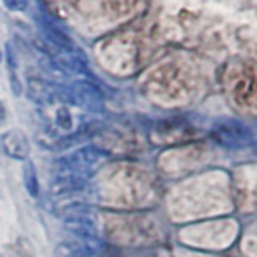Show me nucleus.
I'll return each mask as SVG.
<instances>
[{
  "instance_id": "7ed1b4c3",
  "label": "nucleus",
  "mask_w": 257,
  "mask_h": 257,
  "mask_svg": "<svg viewBox=\"0 0 257 257\" xmlns=\"http://www.w3.org/2000/svg\"><path fill=\"white\" fill-rule=\"evenodd\" d=\"M88 179L79 175L69 169L55 166V171L50 182V193L53 196H69L82 191L87 187Z\"/></svg>"
},
{
  "instance_id": "1a4fd4ad",
  "label": "nucleus",
  "mask_w": 257,
  "mask_h": 257,
  "mask_svg": "<svg viewBox=\"0 0 257 257\" xmlns=\"http://www.w3.org/2000/svg\"><path fill=\"white\" fill-rule=\"evenodd\" d=\"M98 241H60L53 249L55 257H95L98 254Z\"/></svg>"
},
{
  "instance_id": "4468645a",
  "label": "nucleus",
  "mask_w": 257,
  "mask_h": 257,
  "mask_svg": "<svg viewBox=\"0 0 257 257\" xmlns=\"http://www.w3.org/2000/svg\"><path fill=\"white\" fill-rule=\"evenodd\" d=\"M4 5L12 12H24L28 8V2L24 0H7Z\"/></svg>"
},
{
  "instance_id": "9b49d317",
  "label": "nucleus",
  "mask_w": 257,
  "mask_h": 257,
  "mask_svg": "<svg viewBox=\"0 0 257 257\" xmlns=\"http://www.w3.org/2000/svg\"><path fill=\"white\" fill-rule=\"evenodd\" d=\"M39 68L42 71V74L45 76L44 79H47L48 82H52V84L64 85V82L69 80L68 72H64L50 56H42V58L39 60Z\"/></svg>"
},
{
  "instance_id": "9d476101",
  "label": "nucleus",
  "mask_w": 257,
  "mask_h": 257,
  "mask_svg": "<svg viewBox=\"0 0 257 257\" xmlns=\"http://www.w3.org/2000/svg\"><path fill=\"white\" fill-rule=\"evenodd\" d=\"M98 131V124L93 122V124H85L84 127L77 128L74 134H69V135H64L56 139L50 143H47V148L48 150H53V151H66L77 147V145L84 143L85 140H88L90 137Z\"/></svg>"
},
{
  "instance_id": "ddd939ff",
  "label": "nucleus",
  "mask_w": 257,
  "mask_h": 257,
  "mask_svg": "<svg viewBox=\"0 0 257 257\" xmlns=\"http://www.w3.org/2000/svg\"><path fill=\"white\" fill-rule=\"evenodd\" d=\"M56 125L63 131H72V114L66 106L56 109Z\"/></svg>"
},
{
  "instance_id": "39448f33",
  "label": "nucleus",
  "mask_w": 257,
  "mask_h": 257,
  "mask_svg": "<svg viewBox=\"0 0 257 257\" xmlns=\"http://www.w3.org/2000/svg\"><path fill=\"white\" fill-rule=\"evenodd\" d=\"M0 147L4 153L16 161H28L31 155V143L28 137L21 131H7L0 137Z\"/></svg>"
},
{
  "instance_id": "f257e3e1",
  "label": "nucleus",
  "mask_w": 257,
  "mask_h": 257,
  "mask_svg": "<svg viewBox=\"0 0 257 257\" xmlns=\"http://www.w3.org/2000/svg\"><path fill=\"white\" fill-rule=\"evenodd\" d=\"M109 156L108 151H104L93 145H85V147L72 151L71 155L61 156L55 161L53 166L69 169V171L76 172L79 175L90 179V177L98 171V166Z\"/></svg>"
},
{
  "instance_id": "f03ea898",
  "label": "nucleus",
  "mask_w": 257,
  "mask_h": 257,
  "mask_svg": "<svg viewBox=\"0 0 257 257\" xmlns=\"http://www.w3.org/2000/svg\"><path fill=\"white\" fill-rule=\"evenodd\" d=\"M71 104L79 106L92 114H100L104 111V95L90 80H72L68 85Z\"/></svg>"
},
{
  "instance_id": "0eeeda50",
  "label": "nucleus",
  "mask_w": 257,
  "mask_h": 257,
  "mask_svg": "<svg viewBox=\"0 0 257 257\" xmlns=\"http://www.w3.org/2000/svg\"><path fill=\"white\" fill-rule=\"evenodd\" d=\"M60 85L48 82L44 77H28L26 93L28 96L39 104H52L58 100Z\"/></svg>"
},
{
  "instance_id": "dca6fc26",
  "label": "nucleus",
  "mask_w": 257,
  "mask_h": 257,
  "mask_svg": "<svg viewBox=\"0 0 257 257\" xmlns=\"http://www.w3.org/2000/svg\"><path fill=\"white\" fill-rule=\"evenodd\" d=\"M0 61H2V52H0Z\"/></svg>"
},
{
  "instance_id": "f8f14e48",
  "label": "nucleus",
  "mask_w": 257,
  "mask_h": 257,
  "mask_svg": "<svg viewBox=\"0 0 257 257\" xmlns=\"http://www.w3.org/2000/svg\"><path fill=\"white\" fill-rule=\"evenodd\" d=\"M23 180H24V187H26L29 196L37 198L40 193V187H39V180H37V172L36 167L31 161H26L23 166Z\"/></svg>"
},
{
  "instance_id": "f3484780",
  "label": "nucleus",
  "mask_w": 257,
  "mask_h": 257,
  "mask_svg": "<svg viewBox=\"0 0 257 257\" xmlns=\"http://www.w3.org/2000/svg\"><path fill=\"white\" fill-rule=\"evenodd\" d=\"M0 257H4V255H2V254H0Z\"/></svg>"
},
{
  "instance_id": "423d86ee",
  "label": "nucleus",
  "mask_w": 257,
  "mask_h": 257,
  "mask_svg": "<svg viewBox=\"0 0 257 257\" xmlns=\"http://www.w3.org/2000/svg\"><path fill=\"white\" fill-rule=\"evenodd\" d=\"M39 29L42 39L47 44H50L55 47L56 50H69V48H74V40L66 34V31L60 28L50 16L44 15V18L39 20Z\"/></svg>"
},
{
  "instance_id": "20e7f679",
  "label": "nucleus",
  "mask_w": 257,
  "mask_h": 257,
  "mask_svg": "<svg viewBox=\"0 0 257 257\" xmlns=\"http://www.w3.org/2000/svg\"><path fill=\"white\" fill-rule=\"evenodd\" d=\"M63 227L66 228L71 235L82 241H98V225L95 223L90 212H80L63 217Z\"/></svg>"
},
{
  "instance_id": "6e6552de",
  "label": "nucleus",
  "mask_w": 257,
  "mask_h": 257,
  "mask_svg": "<svg viewBox=\"0 0 257 257\" xmlns=\"http://www.w3.org/2000/svg\"><path fill=\"white\" fill-rule=\"evenodd\" d=\"M58 66L68 74H85L87 72V58L80 50L69 48V50H55L50 56Z\"/></svg>"
},
{
  "instance_id": "2eb2a0df",
  "label": "nucleus",
  "mask_w": 257,
  "mask_h": 257,
  "mask_svg": "<svg viewBox=\"0 0 257 257\" xmlns=\"http://www.w3.org/2000/svg\"><path fill=\"white\" fill-rule=\"evenodd\" d=\"M10 82H12L13 93H15L16 96L21 95V92H23V85H21V82L18 80V76H16V72H10Z\"/></svg>"
}]
</instances>
